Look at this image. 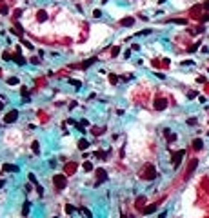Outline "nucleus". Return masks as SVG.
<instances>
[{
	"instance_id": "obj_21",
	"label": "nucleus",
	"mask_w": 209,
	"mask_h": 218,
	"mask_svg": "<svg viewBox=\"0 0 209 218\" xmlns=\"http://www.w3.org/2000/svg\"><path fill=\"white\" fill-rule=\"evenodd\" d=\"M7 84H9V86H17V84H18V78H17V76H9V78H7Z\"/></svg>"
},
{
	"instance_id": "obj_31",
	"label": "nucleus",
	"mask_w": 209,
	"mask_h": 218,
	"mask_svg": "<svg viewBox=\"0 0 209 218\" xmlns=\"http://www.w3.org/2000/svg\"><path fill=\"white\" fill-rule=\"evenodd\" d=\"M198 95V93H195V91H191V93H189V95H187V98H189V100H193V98H195Z\"/></svg>"
},
{
	"instance_id": "obj_40",
	"label": "nucleus",
	"mask_w": 209,
	"mask_h": 218,
	"mask_svg": "<svg viewBox=\"0 0 209 218\" xmlns=\"http://www.w3.org/2000/svg\"><path fill=\"white\" fill-rule=\"evenodd\" d=\"M53 218H58V216H53Z\"/></svg>"
},
{
	"instance_id": "obj_6",
	"label": "nucleus",
	"mask_w": 209,
	"mask_h": 218,
	"mask_svg": "<svg viewBox=\"0 0 209 218\" xmlns=\"http://www.w3.org/2000/svg\"><path fill=\"white\" fill-rule=\"evenodd\" d=\"M204 11V4H198V6H195V7H193L191 9V13H189V17H191V18H198V20H200V13Z\"/></svg>"
},
{
	"instance_id": "obj_1",
	"label": "nucleus",
	"mask_w": 209,
	"mask_h": 218,
	"mask_svg": "<svg viewBox=\"0 0 209 218\" xmlns=\"http://www.w3.org/2000/svg\"><path fill=\"white\" fill-rule=\"evenodd\" d=\"M156 176H158V173H156V167L153 165V164H146V165L140 169V178L142 180H155Z\"/></svg>"
},
{
	"instance_id": "obj_36",
	"label": "nucleus",
	"mask_w": 209,
	"mask_h": 218,
	"mask_svg": "<svg viewBox=\"0 0 209 218\" xmlns=\"http://www.w3.org/2000/svg\"><path fill=\"white\" fill-rule=\"evenodd\" d=\"M166 216H167V211H162V213H160V216H158V218H166Z\"/></svg>"
},
{
	"instance_id": "obj_19",
	"label": "nucleus",
	"mask_w": 209,
	"mask_h": 218,
	"mask_svg": "<svg viewBox=\"0 0 209 218\" xmlns=\"http://www.w3.org/2000/svg\"><path fill=\"white\" fill-rule=\"evenodd\" d=\"M78 211H80V213H82V215H86V218H93V213H91V211H89V209H87V207H80V209H78Z\"/></svg>"
},
{
	"instance_id": "obj_5",
	"label": "nucleus",
	"mask_w": 209,
	"mask_h": 218,
	"mask_svg": "<svg viewBox=\"0 0 209 218\" xmlns=\"http://www.w3.org/2000/svg\"><path fill=\"white\" fill-rule=\"evenodd\" d=\"M166 107H167V98L156 96V98H155V109H156V111H164Z\"/></svg>"
},
{
	"instance_id": "obj_8",
	"label": "nucleus",
	"mask_w": 209,
	"mask_h": 218,
	"mask_svg": "<svg viewBox=\"0 0 209 218\" xmlns=\"http://www.w3.org/2000/svg\"><path fill=\"white\" fill-rule=\"evenodd\" d=\"M196 165H198V160H196V158H193V160L189 162V165H187V173H186V178H189V176L193 175V173H195Z\"/></svg>"
},
{
	"instance_id": "obj_13",
	"label": "nucleus",
	"mask_w": 209,
	"mask_h": 218,
	"mask_svg": "<svg viewBox=\"0 0 209 218\" xmlns=\"http://www.w3.org/2000/svg\"><path fill=\"white\" fill-rule=\"evenodd\" d=\"M133 24H135V18H133V17H126V18H122V20H120V26H133Z\"/></svg>"
},
{
	"instance_id": "obj_37",
	"label": "nucleus",
	"mask_w": 209,
	"mask_h": 218,
	"mask_svg": "<svg viewBox=\"0 0 209 218\" xmlns=\"http://www.w3.org/2000/svg\"><path fill=\"white\" fill-rule=\"evenodd\" d=\"M4 184H6V182H4V180H0V189H2V187H4Z\"/></svg>"
},
{
	"instance_id": "obj_25",
	"label": "nucleus",
	"mask_w": 209,
	"mask_h": 218,
	"mask_svg": "<svg viewBox=\"0 0 209 218\" xmlns=\"http://www.w3.org/2000/svg\"><path fill=\"white\" fill-rule=\"evenodd\" d=\"M29 182H31V184H35V185H38V182H37V176H35L33 173H29Z\"/></svg>"
},
{
	"instance_id": "obj_41",
	"label": "nucleus",
	"mask_w": 209,
	"mask_h": 218,
	"mask_svg": "<svg viewBox=\"0 0 209 218\" xmlns=\"http://www.w3.org/2000/svg\"><path fill=\"white\" fill-rule=\"evenodd\" d=\"M207 136H209V131H207Z\"/></svg>"
},
{
	"instance_id": "obj_26",
	"label": "nucleus",
	"mask_w": 209,
	"mask_h": 218,
	"mask_svg": "<svg viewBox=\"0 0 209 218\" xmlns=\"http://www.w3.org/2000/svg\"><path fill=\"white\" fill-rule=\"evenodd\" d=\"M0 13H2V15H7V13H9L7 6H4V4H2V6H0Z\"/></svg>"
},
{
	"instance_id": "obj_27",
	"label": "nucleus",
	"mask_w": 209,
	"mask_h": 218,
	"mask_svg": "<svg viewBox=\"0 0 209 218\" xmlns=\"http://www.w3.org/2000/svg\"><path fill=\"white\" fill-rule=\"evenodd\" d=\"M109 82H111V84H116V82H118V76H116V75H109Z\"/></svg>"
},
{
	"instance_id": "obj_10",
	"label": "nucleus",
	"mask_w": 209,
	"mask_h": 218,
	"mask_svg": "<svg viewBox=\"0 0 209 218\" xmlns=\"http://www.w3.org/2000/svg\"><path fill=\"white\" fill-rule=\"evenodd\" d=\"M193 149L195 151H202L204 149V140L202 138H195V140H193Z\"/></svg>"
},
{
	"instance_id": "obj_32",
	"label": "nucleus",
	"mask_w": 209,
	"mask_h": 218,
	"mask_svg": "<svg viewBox=\"0 0 209 218\" xmlns=\"http://www.w3.org/2000/svg\"><path fill=\"white\" fill-rule=\"evenodd\" d=\"M118 51H120L118 47H113V51H111V56H116V54H118Z\"/></svg>"
},
{
	"instance_id": "obj_24",
	"label": "nucleus",
	"mask_w": 209,
	"mask_h": 218,
	"mask_svg": "<svg viewBox=\"0 0 209 218\" xmlns=\"http://www.w3.org/2000/svg\"><path fill=\"white\" fill-rule=\"evenodd\" d=\"M2 58H4V60H13V54L9 53V51H4V54H2Z\"/></svg>"
},
{
	"instance_id": "obj_17",
	"label": "nucleus",
	"mask_w": 209,
	"mask_h": 218,
	"mask_svg": "<svg viewBox=\"0 0 209 218\" xmlns=\"http://www.w3.org/2000/svg\"><path fill=\"white\" fill-rule=\"evenodd\" d=\"M87 147H89V142H87V140H84V138H82V140L78 142V149H80V151H86Z\"/></svg>"
},
{
	"instance_id": "obj_16",
	"label": "nucleus",
	"mask_w": 209,
	"mask_h": 218,
	"mask_svg": "<svg viewBox=\"0 0 209 218\" xmlns=\"http://www.w3.org/2000/svg\"><path fill=\"white\" fill-rule=\"evenodd\" d=\"M4 171H13V173H18V167L13 165V164H4Z\"/></svg>"
},
{
	"instance_id": "obj_4",
	"label": "nucleus",
	"mask_w": 209,
	"mask_h": 218,
	"mask_svg": "<svg viewBox=\"0 0 209 218\" xmlns=\"http://www.w3.org/2000/svg\"><path fill=\"white\" fill-rule=\"evenodd\" d=\"M184 155H186V151H184V149L176 151L175 155H173V167H175V169H178V167H180V162H182Z\"/></svg>"
},
{
	"instance_id": "obj_3",
	"label": "nucleus",
	"mask_w": 209,
	"mask_h": 218,
	"mask_svg": "<svg viewBox=\"0 0 209 218\" xmlns=\"http://www.w3.org/2000/svg\"><path fill=\"white\" fill-rule=\"evenodd\" d=\"M95 175H97V184H95V185H102V184H106V182H107V171L104 169V167H98Z\"/></svg>"
},
{
	"instance_id": "obj_2",
	"label": "nucleus",
	"mask_w": 209,
	"mask_h": 218,
	"mask_svg": "<svg viewBox=\"0 0 209 218\" xmlns=\"http://www.w3.org/2000/svg\"><path fill=\"white\" fill-rule=\"evenodd\" d=\"M53 185H55V189H57V191L66 189V185H67V176H66V175H55V176H53Z\"/></svg>"
},
{
	"instance_id": "obj_39",
	"label": "nucleus",
	"mask_w": 209,
	"mask_h": 218,
	"mask_svg": "<svg viewBox=\"0 0 209 218\" xmlns=\"http://www.w3.org/2000/svg\"><path fill=\"white\" fill-rule=\"evenodd\" d=\"M2 107H4V104H2V102H0V109H2Z\"/></svg>"
},
{
	"instance_id": "obj_14",
	"label": "nucleus",
	"mask_w": 209,
	"mask_h": 218,
	"mask_svg": "<svg viewBox=\"0 0 209 218\" xmlns=\"http://www.w3.org/2000/svg\"><path fill=\"white\" fill-rule=\"evenodd\" d=\"M31 149H33L35 155H40V142H38V140H33V142H31Z\"/></svg>"
},
{
	"instance_id": "obj_35",
	"label": "nucleus",
	"mask_w": 209,
	"mask_h": 218,
	"mask_svg": "<svg viewBox=\"0 0 209 218\" xmlns=\"http://www.w3.org/2000/svg\"><path fill=\"white\" fill-rule=\"evenodd\" d=\"M204 9H207V11H209V0H206V2H204Z\"/></svg>"
},
{
	"instance_id": "obj_34",
	"label": "nucleus",
	"mask_w": 209,
	"mask_h": 218,
	"mask_svg": "<svg viewBox=\"0 0 209 218\" xmlns=\"http://www.w3.org/2000/svg\"><path fill=\"white\" fill-rule=\"evenodd\" d=\"M20 15H22V9H17V11H15V18L20 17Z\"/></svg>"
},
{
	"instance_id": "obj_29",
	"label": "nucleus",
	"mask_w": 209,
	"mask_h": 218,
	"mask_svg": "<svg viewBox=\"0 0 209 218\" xmlns=\"http://www.w3.org/2000/svg\"><path fill=\"white\" fill-rule=\"evenodd\" d=\"M100 15H102L100 9H95V11H93V17H95V18H100Z\"/></svg>"
},
{
	"instance_id": "obj_28",
	"label": "nucleus",
	"mask_w": 209,
	"mask_h": 218,
	"mask_svg": "<svg viewBox=\"0 0 209 218\" xmlns=\"http://www.w3.org/2000/svg\"><path fill=\"white\" fill-rule=\"evenodd\" d=\"M151 33V29H144V31H140V33H136L135 37H142V35H149Z\"/></svg>"
},
{
	"instance_id": "obj_38",
	"label": "nucleus",
	"mask_w": 209,
	"mask_h": 218,
	"mask_svg": "<svg viewBox=\"0 0 209 218\" xmlns=\"http://www.w3.org/2000/svg\"><path fill=\"white\" fill-rule=\"evenodd\" d=\"M122 218H133V216H126V215H122Z\"/></svg>"
},
{
	"instance_id": "obj_18",
	"label": "nucleus",
	"mask_w": 209,
	"mask_h": 218,
	"mask_svg": "<svg viewBox=\"0 0 209 218\" xmlns=\"http://www.w3.org/2000/svg\"><path fill=\"white\" fill-rule=\"evenodd\" d=\"M29 209H31V204H29V202H26V204L22 205V215L27 216V215H29Z\"/></svg>"
},
{
	"instance_id": "obj_33",
	"label": "nucleus",
	"mask_w": 209,
	"mask_h": 218,
	"mask_svg": "<svg viewBox=\"0 0 209 218\" xmlns=\"http://www.w3.org/2000/svg\"><path fill=\"white\" fill-rule=\"evenodd\" d=\"M69 84H73L75 87H80V82H77V80H69Z\"/></svg>"
},
{
	"instance_id": "obj_11",
	"label": "nucleus",
	"mask_w": 209,
	"mask_h": 218,
	"mask_svg": "<svg viewBox=\"0 0 209 218\" xmlns=\"http://www.w3.org/2000/svg\"><path fill=\"white\" fill-rule=\"evenodd\" d=\"M156 209H158V204H151V205L144 207V209H142V213H144V215H153V213H155Z\"/></svg>"
},
{
	"instance_id": "obj_30",
	"label": "nucleus",
	"mask_w": 209,
	"mask_h": 218,
	"mask_svg": "<svg viewBox=\"0 0 209 218\" xmlns=\"http://www.w3.org/2000/svg\"><path fill=\"white\" fill-rule=\"evenodd\" d=\"M37 193L42 196V195H44V187H42V185H37Z\"/></svg>"
},
{
	"instance_id": "obj_22",
	"label": "nucleus",
	"mask_w": 209,
	"mask_h": 218,
	"mask_svg": "<svg viewBox=\"0 0 209 218\" xmlns=\"http://www.w3.org/2000/svg\"><path fill=\"white\" fill-rule=\"evenodd\" d=\"M64 209H66V213H67V215H73V213H75V211H77V209H75V207H73L71 204H67L66 207H64Z\"/></svg>"
},
{
	"instance_id": "obj_20",
	"label": "nucleus",
	"mask_w": 209,
	"mask_h": 218,
	"mask_svg": "<svg viewBox=\"0 0 209 218\" xmlns=\"http://www.w3.org/2000/svg\"><path fill=\"white\" fill-rule=\"evenodd\" d=\"M84 171H86V173H89V171H93V164L91 162H84Z\"/></svg>"
},
{
	"instance_id": "obj_15",
	"label": "nucleus",
	"mask_w": 209,
	"mask_h": 218,
	"mask_svg": "<svg viewBox=\"0 0 209 218\" xmlns=\"http://www.w3.org/2000/svg\"><path fill=\"white\" fill-rule=\"evenodd\" d=\"M144 204H146V196H138L135 202V207L136 209H144Z\"/></svg>"
},
{
	"instance_id": "obj_7",
	"label": "nucleus",
	"mask_w": 209,
	"mask_h": 218,
	"mask_svg": "<svg viewBox=\"0 0 209 218\" xmlns=\"http://www.w3.org/2000/svg\"><path fill=\"white\" fill-rule=\"evenodd\" d=\"M17 118H18V111H17V109H11V111L6 115V118H4V122H6V124H13V122H17Z\"/></svg>"
},
{
	"instance_id": "obj_23",
	"label": "nucleus",
	"mask_w": 209,
	"mask_h": 218,
	"mask_svg": "<svg viewBox=\"0 0 209 218\" xmlns=\"http://www.w3.org/2000/svg\"><path fill=\"white\" fill-rule=\"evenodd\" d=\"M187 126H191V127H195L196 126V124H198V120H196V118H187Z\"/></svg>"
},
{
	"instance_id": "obj_12",
	"label": "nucleus",
	"mask_w": 209,
	"mask_h": 218,
	"mask_svg": "<svg viewBox=\"0 0 209 218\" xmlns=\"http://www.w3.org/2000/svg\"><path fill=\"white\" fill-rule=\"evenodd\" d=\"M95 62H97V58H95V56H93V58H87V60H84V62H82V64H80L78 67H82V69H87V67H91Z\"/></svg>"
},
{
	"instance_id": "obj_9",
	"label": "nucleus",
	"mask_w": 209,
	"mask_h": 218,
	"mask_svg": "<svg viewBox=\"0 0 209 218\" xmlns=\"http://www.w3.org/2000/svg\"><path fill=\"white\" fill-rule=\"evenodd\" d=\"M64 171H66V175H73V173L77 171V164H75V162H67L66 165H64Z\"/></svg>"
}]
</instances>
